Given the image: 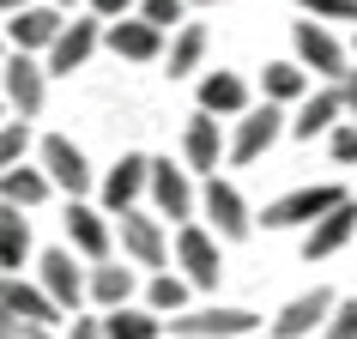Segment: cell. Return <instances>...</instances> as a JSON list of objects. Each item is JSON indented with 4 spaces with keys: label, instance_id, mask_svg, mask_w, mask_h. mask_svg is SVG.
I'll use <instances>...</instances> for the list:
<instances>
[{
    "label": "cell",
    "instance_id": "46",
    "mask_svg": "<svg viewBox=\"0 0 357 339\" xmlns=\"http://www.w3.org/2000/svg\"><path fill=\"white\" fill-rule=\"evenodd\" d=\"M351 61H357V37H351Z\"/></svg>",
    "mask_w": 357,
    "mask_h": 339
},
{
    "label": "cell",
    "instance_id": "28",
    "mask_svg": "<svg viewBox=\"0 0 357 339\" xmlns=\"http://www.w3.org/2000/svg\"><path fill=\"white\" fill-rule=\"evenodd\" d=\"M194 297H200V291H194L188 279H182V273H176V266H169V273H151L146 279V291H139V303H146V309H158V315H182V309H194Z\"/></svg>",
    "mask_w": 357,
    "mask_h": 339
},
{
    "label": "cell",
    "instance_id": "44",
    "mask_svg": "<svg viewBox=\"0 0 357 339\" xmlns=\"http://www.w3.org/2000/svg\"><path fill=\"white\" fill-rule=\"evenodd\" d=\"M55 6H61V13H67V6H79V0H55Z\"/></svg>",
    "mask_w": 357,
    "mask_h": 339
},
{
    "label": "cell",
    "instance_id": "40",
    "mask_svg": "<svg viewBox=\"0 0 357 339\" xmlns=\"http://www.w3.org/2000/svg\"><path fill=\"white\" fill-rule=\"evenodd\" d=\"M19 339H61V327H24Z\"/></svg>",
    "mask_w": 357,
    "mask_h": 339
},
{
    "label": "cell",
    "instance_id": "31",
    "mask_svg": "<svg viewBox=\"0 0 357 339\" xmlns=\"http://www.w3.org/2000/svg\"><path fill=\"white\" fill-rule=\"evenodd\" d=\"M139 19H146V24H158V31H169V37H176V31L188 24V0H139Z\"/></svg>",
    "mask_w": 357,
    "mask_h": 339
},
{
    "label": "cell",
    "instance_id": "1",
    "mask_svg": "<svg viewBox=\"0 0 357 339\" xmlns=\"http://www.w3.org/2000/svg\"><path fill=\"white\" fill-rule=\"evenodd\" d=\"M115 255L151 279V273H169L176 266V236H169V225L151 206H133V212L115 218Z\"/></svg>",
    "mask_w": 357,
    "mask_h": 339
},
{
    "label": "cell",
    "instance_id": "24",
    "mask_svg": "<svg viewBox=\"0 0 357 339\" xmlns=\"http://www.w3.org/2000/svg\"><path fill=\"white\" fill-rule=\"evenodd\" d=\"M0 200L19 206V212H37V206L55 200V182H49V170H43L37 158H24V164H13L6 176H0Z\"/></svg>",
    "mask_w": 357,
    "mask_h": 339
},
{
    "label": "cell",
    "instance_id": "29",
    "mask_svg": "<svg viewBox=\"0 0 357 339\" xmlns=\"http://www.w3.org/2000/svg\"><path fill=\"white\" fill-rule=\"evenodd\" d=\"M103 333L109 339H164V315L158 309H146V303H121V309H109L103 315Z\"/></svg>",
    "mask_w": 357,
    "mask_h": 339
},
{
    "label": "cell",
    "instance_id": "11",
    "mask_svg": "<svg viewBox=\"0 0 357 339\" xmlns=\"http://www.w3.org/2000/svg\"><path fill=\"white\" fill-rule=\"evenodd\" d=\"M284 133H291V115H284L279 103H255L248 115L230 121V164H261Z\"/></svg>",
    "mask_w": 357,
    "mask_h": 339
},
{
    "label": "cell",
    "instance_id": "30",
    "mask_svg": "<svg viewBox=\"0 0 357 339\" xmlns=\"http://www.w3.org/2000/svg\"><path fill=\"white\" fill-rule=\"evenodd\" d=\"M24 158H37V133H31V121H0V176L13 164H24Z\"/></svg>",
    "mask_w": 357,
    "mask_h": 339
},
{
    "label": "cell",
    "instance_id": "14",
    "mask_svg": "<svg viewBox=\"0 0 357 339\" xmlns=\"http://www.w3.org/2000/svg\"><path fill=\"white\" fill-rule=\"evenodd\" d=\"M182 164H188L194 176H218V170L230 164V121L194 110L188 128H182Z\"/></svg>",
    "mask_w": 357,
    "mask_h": 339
},
{
    "label": "cell",
    "instance_id": "33",
    "mask_svg": "<svg viewBox=\"0 0 357 339\" xmlns=\"http://www.w3.org/2000/svg\"><path fill=\"white\" fill-rule=\"evenodd\" d=\"M327 158H333L339 170H357V121H339V128L327 133Z\"/></svg>",
    "mask_w": 357,
    "mask_h": 339
},
{
    "label": "cell",
    "instance_id": "5",
    "mask_svg": "<svg viewBox=\"0 0 357 339\" xmlns=\"http://www.w3.org/2000/svg\"><path fill=\"white\" fill-rule=\"evenodd\" d=\"M37 164L49 170V182H55L61 200H97V170H91V158L79 151V140L43 133L37 140Z\"/></svg>",
    "mask_w": 357,
    "mask_h": 339
},
{
    "label": "cell",
    "instance_id": "42",
    "mask_svg": "<svg viewBox=\"0 0 357 339\" xmlns=\"http://www.w3.org/2000/svg\"><path fill=\"white\" fill-rule=\"evenodd\" d=\"M0 121H13V110H6V97H0Z\"/></svg>",
    "mask_w": 357,
    "mask_h": 339
},
{
    "label": "cell",
    "instance_id": "16",
    "mask_svg": "<svg viewBox=\"0 0 357 339\" xmlns=\"http://www.w3.org/2000/svg\"><path fill=\"white\" fill-rule=\"evenodd\" d=\"M194 110L218 115V121H236V115L255 110V97H248V79L230 73V67H206V73L194 79Z\"/></svg>",
    "mask_w": 357,
    "mask_h": 339
},
{
    "label": "cell",
    "instance_id": "7",
    "mask_svg": "<svg viewBox=\"0 0 357 339\" xmlns=\"http://www.w3.org/2000/svg\"><path fill=\"white\" fill-rule=\"evenodd\" d=\"M339 200H351L339 182H303V188L266 200V212H255V225H266V230H309L315 218H327Z\"/></svg>",
    "mask_w": 357,
    "mask_h": 339
},
{
    "label": "cell",
    "instance_id": "8",
    "mask_svg": "<svg viewBox=\"0 0 357 339\" xmlns=\"http://www.w3.org/2000/svg\"><path fill=\"white\" fill-rule=\"evenodd\" d=\"M146 206L164 218V225H194L200 218V182H194L188 164H169V158H151V188Z\"/></svg>",
    "mask_w": 357,
    "mask_h": 339
},
{
    "label": "cell",
    "instance_id": "32",
    "mask_svg": "<svg viewBox=\"0 0 357 339\" xmlns=\"http://www.w3.org/2000/svg\"><path fill=\"white\" fill-rule=\"evenodd\" d=\"M297 13L321 24H357V0H297Z\"/></svg>",
    "mask_w": 357,
    "mask_h": 339
},
{
    "label": "cell",
    "instance_id": "15",
    "mask_svg": "<svg viewBox=\"0 0 357 339\" xmlns=\"http://www.w3.org/2000/svg\"><path fill=\"white\" fill-rule=\"evenodd\" d=\"M333 309H339V291H327V285L297 291L279 315H266V333H279V339H321V327H327Z\"/></svg>",
    "mask_w": 357,
    "mask_h": 339
},
{
    "label": "cell",
    "instance_id": "23",
    "mask_svg": "<svg viewBox=\"0 0 357 339\" xmlns=\"http://www.w3.org/2000/svg\"><path fill=\"white\" fill-rule=\"evenodd\" d=\"M37 230H31V212L6 206L0 200V273H24V266H37Z\"/></svg>",
    "mask_w": 357,
    "mask_h": 339
},
{
    "label": "cell",
    "instance_id": "36",
    "mask_svg": "<svg viewBox=\"0 0 357 339\" xmlns=\"http://www.w3.org/2000/svg\"><path fill=\"white\" fill-rule=\"evenodd\" d=\"M85 13H97L103 24H115V19H128V13H139V0H85Z\"/></svg>",
    "mask_w": 357,
    "mask_h": 339
},
{
    "label": "cell",
    "instance_id": "37",
    "mask_svg": "<svg viewBox=\"0 0 357 339\" xmlns=\"http://www.w3.org/2000/svg\"><path fill=\"white\" fill-rule=\"evenodd\" d=\"M24 333V315L13 309V297H6V279H0V339H19Z\"/></svg>",
    "mask_w": 357,
    "mask_h": 339
},
{
    "label": "cell",
    "instance_id": "2",
    "mask_svg": "<svg viewBox=\"0 0 357 339\" xmlns=\"http://www.w3.org/2000/svg\"><path fill=\"white\" fill-rule=\"evenodd\" d=\"M164 327H169V339H255V333H266V315L236 309V303H194L182 315H169Z\"/></svg>",
    "mask_w": 357,
    "mask_h": 339
},
{
    "label": "cell",
    "instance_id": "39",
    "mask_svg": "<svg viewBox=\"0 0 357 339\" xmlns=\"http://www.w3.org/2000/svg\"><path fill=\"white\" fill-rule=\"evenodd\" d=\"M24 6H37V0H0V19H13V13H24Z\"/></svg>",
    "mask_w": 357,
    "mask_h": 339
},
{
    "label": "cell",
    "instance_id": "45",
    "mask_svg": "<svg viewBox=\"0 0 357 339\" xmlns=\"http://www.w3.org/2000/svg\"><path fill=\"white\" fill-rule=\"evenodd\" d=\"M255 339H279V333H255Z\"/></svg>",
    "mask_w": 357,
    "mask_h": 339
},
{
    "label": "cell",
    "instance_id": "21",
    "mask_svg": "<svg viewBox=\"0 0 357 339\" xmlns=\"http://www.w3.org/2000/svg\"><path fill=\"white\" fill-rule=\"evenodd\" d=\"M339 121H345V97H339V85H315V91L297 103V115H291V140L315 146V140H327Z\"/></svg>",
    "mask_w": 357,
    "mask_h": 339
},
{
    "label": "cell",
    "instance_id": "10",
    "mask_svg": "<svg viewBox=\"0 0 357 339\" xmlns=\"http://www.w3.org/2000/svg\"><path fill=\"white\" fill-rule=\"evenodd\" d=\"M146 188H151V158L146 151H121L109 170H97V206L109 212V218L146 206Z\"/></svg>",
    "mask_w": 357,
    "mask_h": 339
},
{
    "label": "cell",
    "instance_id": "12",
    "mask_svg": "<svg viewBox=\"0 0 357 339\" xmlns=\"http://www.w3.org/2000/svg\"><path fill=\"white\" fill-rule=\"evenodd\" d=\"M0 97H6V110L19 115V121H37L43 103H49V67H43V55H6V67H0Z\"/></svg>",
    "mask_w": 357,
    "mask_h": 339
},
{
    "label": "cell",
    "instance_id": "4",
    "mask_svg": "<svg viewBox=\"0 0 357 339\" xmlns=\"http://www.w3.org/2000/svg\"><path fill=\"white\" fill-rule=\"evenodd\" d=\"M31 279H37L43 291L55 297L61 315H79V309H91V266L79 261L67 243H61V248H43L37 266H31Z\"/></svg>",
    "mask_w": 357,
    "mask_h": 339
},
{
    "label": "cell",
    "instance_id": "9",
    "mask_svg": "<svg viewBox=\"0 0 357 339\" xmlns=\"http://www.w3.org/2000/svg\"><path fill=\"white\" fill-rule=\"evenodd\" d=\"M61 236H67V248H73L85 266L115 261V218L97 206V200H67V212H61Z\"/></svg>",
    "mask_w": 357,
    "mask_h": 339
},
{
    "label": "cell",
    "instance_id": "43",
    "mask_svg": "<svg viewBox=\"0 0 357 339\" xmlns=\"http://www.w3.org/2000/svg\"><path fill=\"white\" fill-rule=\"evenodd\" d=\"M194 6H230V0H194Z\"/></svg>",
    "mask_w": 357,
    "mask_h": 339
},
{
    "label": "cell",
    "instance_id": "20",
    "mask_svg": "<svg viewBox=\"0 0 357 339\" xmlns=\"http://www.w3.org/2000/svg\"><path fill=\"white\" fill-rule=\"evenodd\" d=\"M357 236V194L351 200H339L327 218H315V225L303 230V261H333V255H345Z\"/></svg>",
    "mask_w": 357,
    "mask_h": 339
},
{
    "label": "cell",
    "instance_id": "17",
    "mask_svg": "<svg viewBox=\"0 0 357 339\" xmlns=\"http://www.w3.org/2000/svg\"><path fill=\"white\" fill-rule=\"evenodd\" d=\"M103 49H109L115 61H133V67H146V61H164L169 31H158V24H146L139 13H128V19L103 24Z\"/></svg>",
    "mask_w": 357,
    "mask_h": 339
},
{
    "label": "cell",
    "instance_id": "34",
    "mask_svg": "<svg viewBox=\"0 0 357 339\" xmlns=\"http://www.w3.org/2000/svg\"><path fill=\"white\" fill-rule=\"evenodd\" d=\"M321 339H357V297H339V309L327 315Z\"/></svg>",
    "mask_w": 357,
    "mask_h": 339
},
{
    "label": "cell",
    "instance_id": "27",
    "mask_svg": "<svg viewBox=\"0 0 357 339\" xmlns=\"http://www.w3.org/2000/svg\"><path fill=\"white\" fill-rule=\"evenodd\" d=\"M206 24H182L176 37H169V49H164V67H169V79H194V73H206Z\"/></svg>",
    "mask_w": 357,
    "mask_h": 339
},
{
    "label": "cell",
    "instance_id": "25",
    "mask_svg": "<svg viewBox=\"0 0 357 339\" xmlns=\"http://www.w3.org/2000/svg\"><path fill=\"white\" fill-rule=\"evenodd\" d=\"M309 91H315V79H309V67H303V61H266V67H261V103L297 110Z\"/></svg>",
    "mask_w": 357,
    "mask_h": 339
},
{
    "label": "cell",
    "instance_id": "35",
    "mask_svg": "<svg viewBox=\"0 0 357 339\" xmlns=\"http://www.w3.org/2000/svg\"><path fill=\"white\" fill-rule=\"evenodd\" d=\"M61 339H109V333H103V315L97 309H79V315H67Z\"/></svg>",
    "mask_w": 357,
    "mask_h": 339
},
{
    "label": "cell",
    "instance_id": "22",
    "mask_svg": "<svg viewBox=\"0 0 357 339\" xmlns=\"http://www.w3.org/2000/svg\"><path fill=\"white\" fill-rule=\"evenodd\" d=\"M139 291H146V273L128 266L121 255L91 266V309L97 315H109V309H121V303H139Z\"/></svg>",
    "mask_w": 357,
    "mask_h": 339
},
{
    "label": "cell",
    "instance_id": "26",
    "mask_svg": "<svg viewBox=\"0 0 357 339\" xmlns=\"http://www.w3.org/2000/svg\"><path fill=\"white\" fill-rule=\"evenodd\" d=\"M0 279H6V297H13V309L24 315V327H67V315L55 309V297H49L37 279H24V273H0Z\"/></svg>",
    "mask_w": 357,
    "mask_h": 339
},
{
    "label": "cell",
    "instance_id": "3",
    "mask_svg": "<svg viewBox=\"0 0 357 339\" xmlns=\"http://www.w3.org/2000/svg\"><path fill=\"white\" fill-rule=\"evenodd\" d=\"M176 273H182L200 297H212V291H218V279H225V236H218L206 218L176 225Z\"/></svg>",
    "mask_w": 357,
    "mask_h": 339
},
{
    "label": "cell",
    "instance_id": "41",
    "mask_svg": "<svg viewBox=\"0 0 357 339\" xmlns=\"http://www.w3.org/2000/svg\"><path fill=\"white\" fill-rule=\"evenodd\" d=\"M6 55H13V43H6V31H0V67H6Z\"/></svg>",
    "mask_w": 357,
    "mask_h": 339
},
{
    "label": "cell",
    "instance_id": "38",
    "mask_svg": "<svg viewBox=\"0 0 357 339\" xmlns=\"http://www.w3.org/2000/svg\"><path fill=\"white\" fill-rule=\"evenodd\" d=\"M339 97H345V121H357V61H351V73L339 79Z\"/></svg>",
    "mask_w": 357,
    "mask_h": 339
},
{
    "label": "cell",
    "instance_id": "6",
    "mask_svg": "<svg viewBox=\"0 0 357 339\" xmlns=\"http://www.w3.org/2000/svg\"><path fill=\"white\" fill-rule=\"evenodd\" d=\"M291 61H303L315 85H339V79L351 73V49L333 37V24H321V19L291 24Z\"/></svg>",
    "mask_w": 357,
    "mask_h": 339
},
{
    "label": "cell",
    "instance_id": "19",
    "mask_svg": "<svg viewBox=\"0 0 357 339\" xmlns=\"http://www.w3.org/2000/svg\"><path fill=\"white\" fill-rule=\"evenodd\" d=\"M97 49H103V19L85 13V19H67V31H61L55 49L43 55V67H49V79H67V73H79Z\"/></svg>",
    "mask_w": 357,
    "mask_h": 339
},
{
    "label": "cell",
    "instance_id": "18",
    "mask_svg": "<svg viewBox=\"0 0 357 339\" xmlns=\"http://www.w3.org/2000/svg\"><path fill=\"white\" fill-rule=\"evenodd\" d=\"M0 31H6V43H13L19 55H49V49H55V37L67 31V13H61L55 0H43V6H24V13H13Z\"/></svg>",
    "mask_w": 357,
    "mask_h": 339
},
{
    "label": "cell",
    "instance_id": "13",
    "mask_svg": "<svg viewBox=\"0 0 357 339\" xmlns=\"http://www.w3.org/2000/svg\"><path fill=\"white\" fill-rule=\"evenodd\" d=\"M200 218H206L225 243H248L255 236V212H248V200H243V188L236 182H225V176H206L200 182Z\"/></svg>",
    "mask_w": 357,
    "mask_h": 339
}]
</instances>
